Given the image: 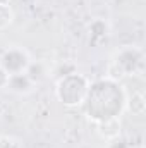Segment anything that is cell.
Returning a JSON list of instances; mask_svg holds the SVG:
<instances>
[{
	"mask_svg": "<svg viewBox=\"0 0 146 148\" xmlns=\"http://www.w3.org/2000/svg\"><path fill=\"white\" fill-rule=\"evenodd\" d=\"M124 103H126L127 112L132 114V115H143L146 112V100L141 91H134L132 95H129L124 100Z\"/></svg>",
	"mask_w": 146,
	"mask_h": 148,
	"instance_id": "cell-5",
	"label": "cell"
},
{
	"mask_svg": "<svg viewBox=\"0 0 146 148\" xmlns=\"http://www.w3.org/2000/svg\"><path fill=\"white\" fill-rule=\"evenodd\" d=\"M108 143H112L113 147H117V148H129L127 145H126V141H124V140H120V136H119V138H115V140H110Z\"/></svg>",
	"mask_w": 146,
	"mask_h": 148,
	"instance_id": "cell-11",
	"label": "cell"
},
{
	"mask_svg": "<svg viewBox=\"0 0 146 148\" xmlns=\"http://www.w3.org/2000/svg\"><path fill=\"white\" fill-rule=\"evenodd\" d=\"M24 73L28 74V76L38 84V83H41L43 79H46V77L50 76V69H48L43 62H40V60H36V62L31 60L29 66H28V69H26Z\"/></svg>",
	"mask_w": 146,
	"mask_h": 148,
	"instance_id": "cell-6",
	"label": "cell"
},
{
	"mask_svg": "<svg viewBox=\"0 0 146 148\" xmlns=\"http://www.w3.org/2000/svg\"><path fill=\"white\" fill-rule=\"evenodd\" d=\"M88 90H89V81L83 76V74H67L64 77H60L57 81V88H55V93H57V98L67 105V107H76V105H81L88 95Z\"/></svg>",
	"mask_w": 146,
	"mask_h": 148,
	"instance_id": "cell-1",
	"label": "cell"
},
{
	"mask_svg": "<svg viewBox=\"0 0 146 148\" xmlns=\"http://www.w3.org/2000/svg\"><path fill=\"white\" fill-rule=\"evenodd\" d=\"M0 148H21V145L12 136H0Z\"/></svg>",
	"mask_w": 146,
	"mask_h": 148,
	"instance_id": "cell-9",
	"label": "cell"
},
{
	"mask_svg": "<svg viewBox=\"0 0 146 148\" xmlns=\"http://www.w3.org/2000/svg\"><path fill=\"white\" fill-rule=\"evenodd\" d=\"M12 21H14V10L10 9V5H0V31L9 28Z\"/></svg>",
	"mask_w": 146,
	"mask_h": 148,
	"instance_id": "cell-8",
	"label": "cell"
},
{
	"mask_svg": "<svg viewBox=\"0 0 146 148\" xmlns=\"http://www.w3.org/2000/svg\"><path fill=\"white\" fill-rule=\"evenodd\" d=\"M9 76H10V74L7 73L3 67H0V90H5V88H7V83H9Z\"/></svg>",
	"mask_w": 146,
	"mask_h": 148,
	"instance_id": "cell-10",
	"label": "cell"
},
{
	"mask_svg": "<svg viewBox=\"0 0 146 148\" xmlns=\"http://www.w3.org/2000/svg\"><path fill=\"white\" fill-rule=\"evenodd\" d=\"M29 62H31V59H29L28 52L21 47H10L0 57V67H3L9 74L24 73L28 69Z\"/></svg>",
	"mask_w": 146,
	"mask_h": 148,
	"instance_id": "cell-2",
	"label": "cell"
},
{
	"mask_svg": "<svg viewBox=\"0 0 146 148\" xmlns=\"http://www.w3.org/2000/svg\"><path fill=\"white\" fill-rule=\"evenodd\" d=\"M35 88H36V83L28 74L19 73L9 76V83H7L5 90H9L10 93H16V95H29L35 91Z\"/></svg>",
	"mask_w": 146,
	"mask_h": 148,
	"instance_id": "cell-3",
	"label": "cell"
},
{
	"mask_svg": "<svg viewBox=\"0 0 146 148\" xmlns=\"http://www.w3.org/2000/svg\"><path fill=\"white\" fill-rule=\"evenodd\" d=\"M96 131L105 141L119 138L120 136V117H110V119H105V121H100Z\"/></svg>",
	"mask_w": 146,
	"mask_h": 148,
	"instance_id": "cell-4",
	"label": "cell"
},
{
	"mask_svg": "<svg viewBox=\"0 0 146 148\" xmlns=\"http://www.w3.org/2000/svg\"><path fill=\"white\" fill-rule=\"evenodd\" d=\"M88 33H89L93 38L105 36V35L108 33V26H107L105 21H102V19H95V21H91V24L88 26Z\"/></svg>",
	"mask_w": 146,
	"mask_h": 148,
	"instance_id": "cell-7",
	"label": "cell"
},
{
	"mask_svg": "<svg viewBox=\"0 0 146 148\" xmlns=\"http://www.w3.org/2000/svg\"><path fill=\"white\" fill-rule=\"evenodd\" d=\"M0 5H10V0H0Z\"/></svg>",
	"mask_w": 146,
	"mask_h": 148,
	"instance_id": "cell-12",
	"label": "cell"
}]
</instances>
